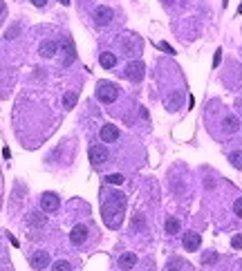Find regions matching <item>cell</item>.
Returning a JSON list of instances; mask_svg holds the SVG:
<instances>
[{
    "label": "cell",
    "mask_w": 242,
    "mask_h": 271,
    "mask_svg": "<svg viewBox=\"0 0 242 271\" xmlns=\"http://www.w3.org/2000/svg\"><path fill=\"white\" fill-rule=\"evenodd\" d=\"M135 264H137V256H135V253H123L119 258V269H123V271H130Z\"/></svg>",
    "instance_id": "obj_11"
},
{
    "label": "cell",
    "mask_w": 242,
    "mask_h": 271,
    "mask_svg": "<svg viewBox=\"0 0 242 271\" xmlns=\"http://www.w3.org/2000/svg\"><path fill=\"white\" fill-rule=\"evenodd\" d=\"M144 76V63L142 61H135L126 67V78H130V81H139V78Z\"/></svg>",
    "instance_id": "obj_7"
},
{
    "label": "cell",
    "mask_w": 242,
    "mask_h": 271,
    "mask_svg": "<svg viewBox=\"0 0 242 271\" xmlns=\"http://www.w3.org/2000/svg\"><path fill=\"white\" fill-rule=\"evenodd\" d=\"M61 3H63V5H67V3H70V0H61Z\"/></svg>",
    "instance_id": "obj_24"
},
{
    "label": "cell",
    "mask_w": 242,
    "mask_h": 271,
    "mask_svg": "<svg viewBox=\"0 0 242 271\" xmlns=\"http://www.w3.org/2000/svg\"><path fill=\"white\" fill-rule=\"evenodd\" d=\"M179 231V220L177 218H168L166 220V233L168 235H175Z\"/></svg>",
    "instance_id": "obj_15"
},
{
    "label": "cell",
    "mask_w": 242,
    "mask_h": 271,
    "mask_svg": "<svg viewBox=\"0 0 242 271\" xmlns=\"http://www.w3.org/2000/svg\"><path fill=\"white\" fill-rule=\"evenodd\" d=\"M200 233H193V231H189V233H184V249L186 251H198L200 249Z\"/></svg>",
    "instance_id": "obj_9"
},
{
    "label": "cell",
    "mask_w": 242,
    "mask_h": 271,
    "mask_svg": "<svg viewBox=\"0 0 242 271\" xmlns=\"http://www.w3.org/2000/svg\"><path fill=\"white\" fill-rule=\"evenodd\" d=\"M231 164H233V166H238V168H242V155H240V152H233V155H231Z\"/></svg>",
    "instance_id": "obj_19"
},
{
    "label": "cell",
    "mask_w": 242,
    "mask_h": 271,
    "mask_svg": "<svg viewBox=\"0 0 242 271\" xmlns=\"http://www.w3.org/2000/svg\"><path fill=\"white\" fill-rule=\"evenodd\" d=\"M231 245L235 247V249H240V247H242V235H235V238H233V242H231Z\"/></svg>",
    "instance_id": "obj_21"
},
{
    "label": "cell",
    "mask_w": 242,
    "mask_h": 271,
    "mask_svg": "<svg viewBox=\"0 0 242 271\" xmlns=\"http://www.w3.org/2000/svg\"><path fill=\"white\" fill-rule=\"evenodd\" d=\"M99 63H101V67L110 70V67L117 65V56L112 54V52H103V54H101V59H99Z\"/></svg>",
    "instance_id": "obj_13"
},
{
    "label": "cell",
    "mask_w": 242,
    "mask_h": 271,
    "mask_svg": "<svg viewBox=\"0 0 242 271\" xmlns=\"http://www.w3.org/2000/svg\"><path fill=\"white\" fill-rule=\"evenodd\" d=\"M168 271H177V269H168Z\"/></svg>",
    "instance_id": "obj_25"
},
{
    "label": "cell",
    "mask_w": 242,
    "mask_h": 271,
    "mask_svg": "<svg viewBox=\"0 0 242 271\" xmlns=\"http://www.w3.org/2000/svg\"><path fill=\"white\" fill-rule=\"evenodd\" d=\"M117 97H119V88H117L115 83L101 81L97 86V99L101 103H112V101H117Z\"/></svg>",
    "instance_id": "obj_2"
},
{
    "label": "cell",
    "mask_w": 242,
    "mask_h": 271,
    "mask_svg": "<svg viewBox=\"0 0 242 271\" xmlns=\"http://www.w3.org/2000/svg\"><path fill=\"white\" fill-rule=\"evenodd\" d=\"M86 238H88V229L86 227H74L72 229V233H70V242L72 245H83L86 242Z\"/></svg>",
    "instance_id": "obj_10"
},
{
    "label": "cell",
    "mask_w": 242,
    "mask_h": 271,
    "mask_svg": "<svg viewBox=\"0 0 242 271\" xmlns=\"http://www.w3.org/2000/svg\"><path fill=\"white\" fill-rule=\"evenodd\" d=\"M233 211H235V215H238V218H242V197H240V200H235Z\"/></svg>",
    "instance_id": "obj_20"
},
{
    "label": "cell",
    "mask_w": 242,
    "mask_h": 271,
    "mask_svg": "<svg viewBox=\"0 0 242 271\" xmlns=\"http://www.w3.org/2000/svg\"><path fill=\"white\" fill-rule=\"evenodd\" d=\"M238 128H240V121L235 117H227L224 119V130L227 132H238Z\"/></svg>",
    "instance_id": "obj_14"
},
{
    "label": "cell",
    "mask_w": 242,
    "mask_h": 271,
    "mask_svg": "<svg viewBox=\"0 0 242 271\" xmlns=\"http://www.w3.org/2000/svg\"><path fill=\"white\" fill-rule=\"evenodd\" d=\"M30 264H32V269L43 271L49 264V253L47 251H34L30 256Z\"/></svg>",
    "instance_id": "obj_3"
},
{
    "label": "cell",
    "mask_w": 242,
    "mask_h": 271,
    "mask_svg": "<svg viewBox=\"0 0 242 271\" xmlns=\"http://www.w3.org/2000/svg\"><path fill=\"white\" fill-rule=\"evenodd\" d=\"M52 271H72V264L70 262H56Z\"/></svg>",
    "instance_id": "obj_17"
},
{
    "label": "cell",
    "mask_w": 242,
    "mask_h": 271,
    "mask_svg": "<svg viewBox=\"0 0 242 271\" xmlns=\"http://www.w3.org/2000/svg\"><path fill=\"white\" fill-rule=\"evenodd\" d=\"M56 52H59V43L56 41H43L41 47H38V54L43 59H52V56H56Z\"/></svg>",
    "instance_id": "obj_8"
},
{
    "label": "cell",
    "mask_w": 242,
    "mask_h": 271,
    "mask_svg": "<svg viewBox=\"0 0 242 271\" xmlns=\"http://www.w3.org/2000/svg\"><path fill=\"white\" fill-rule=\"evenodd\" d=\"M63 103H65V108H74V103H76V92H70V94H65Z\"/></svg>",
    "instance_id": "obj_16"
},
{
    "label": "cell",
    "mask_w": 242,
    "mask_h": 271,
    "mask_svg": "<svg viewBox=\"0 0 242 271\" xmlns=\"http://www.w3.org/2000/svg\"><path fill=\"white\" fill-rule=\"evenodd\" d=\"M123 208H126V200L119 193L105 195V202H101V213H103V220L108 227H119L121 218H123Z\"/></svg>",
    "instance_id": "obj_1"
},
{
    "label": "cell",
    "mask_w": 242,
    "mask_h": 271,
    "mask_svg": "<svg viewBox=\"0 0 242 271\" xmlns=\"http://www.w3.org/2000/svg\"><path fill=\"white\" fill-rule=\"evenodd\" d=\"M90 161L94 164V166H101V164H105V159H108V152H105L103 146H90Z\"/></svg>",
    "instance_id": "obj_6"
},
{
    "label": "cell",
    "mask_w": 242,
    "mask_h": 271,
    "mask_svg": "<svg viewBox=\"0 0 242 271\" xmlns=\"http://www.w3.org/2000/svg\"><path fill=\"white\" fill-rule=\"evenodd\" d=\"M159 47L164 49V52H168V54H175V52H173V47H171V45H166V43H159Z\"/></svg>",
    "instance_id": "obj_22"
},
{
    "label": "cell",
    "mask_w": 242,
    "mask_h": 271,
    "mask_svg": "<svg viewBox=\"0 0 242 271\" xmlns=\"http://www.w3.org/2000/svg\"><path fill=\"white\" fill-rule=\"evenodd\" d=\"M32 3L36 5V7H43V5H45V0H32Z\"/></svg>",
    "instance_id": "obj_23"
},
{
    "label": "cell",
    "mask_w": 242,
    "mask_h": 271,
    "mask_svg": "<svg viewBox=\"0 0 242 271\" xmlns=\"http://www.w3.org/2000/svg\"><path fill=\"white\" fill-rule=\"evenodd\" d=\"M105 182H110V184H123V177H121V175H108V177H105Z\"/></svg>",
    "instance_id": "obj_18"
},
{
    "label": "cell",
    "mask_w": 242,
    "mask_h": 271,
    "mask_svg": "<svg viewBox=\"0 0 242 271\" xmlns=\"http://www.w3.org/2000/svg\"><path fill=\"white\" fill-rule=\"evenodd\" d=\"M119 128L117 126H112V123H105L103 128H101V132H99V137H101V141L103 144H115L117 139H119Z\"/></svg>",
    "instance_id": "obj_4"
},
{
    "label": "cell",
    "mask_w": 242,
    "mask_h": 271,
    "mask_svg": "<svg viewBox=\"0 0 242 271\" xmlns=\"http://www.w3.org/2000/svg\"><path fill=\"white\" fill-rule=\"evenodd\" d=\"M59 204H61V200H59V195H56V193H45L41 197V208L45 213H54L56 208H59Z\"/></svg>",
    "instance_id": "obj_5"
},
{
    "label": "cell",
    "mask_w": 242,
    "mask_h": 271,
    "mask_svg": "<svg viewBox=\"0 0 242 271\" xmlns=\"http://www.w3.org/2000/svg\"><path fill=\"white\" fill-rule=\"evenodd\" d=\"M97 22H99V25H110V22H112V9L99 7L97 9Z\"/></svg>",
    "instance_id": "obj_12"
}]
</instances>
